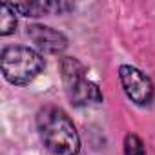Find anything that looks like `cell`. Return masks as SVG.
Listing matches in <instances>:
<instances>
[{"label":"cell","instance_id":"277c9868","mask_svg":"<svg viewBox=\"0 0 155 155\" xmlns=\"http://www.w3.org/2000/svg\"><path fill=\"white\" fill-rule=\"evenodd\" d=\"M119 77H120V84H122L126 95L135 104L146 106V104L151 102V99H153V84L140 69H137L133 66H120Z\"/></svg>","mask_w":155,"mask_h":155},{"label":"cell","instance_id":"8992f818","mask_svg":"<svg viewBox=\"0 0 155 155\" xmlns=\"http://www.w3.org/2000/svg\"><path fill=\"white\" fill-rule=\"evenodd\" d=\"M11 8L24 17H42L49 13H64L73 9L71 4H64V2H18V4H11Z\"/></svg>","mask_w":155,"mask_h":155},{"label":"cell","instance_id":"7a4b0ae2","mask_svg":"<svg viewBox=\"0 0 155 155\" xmlns=\"http://www.w3.org/2000/svg\"><path fill=\"white\" fill-rule=\"evenodd\" d=\"M2 73L11 84H28L44 69V58L29 48H6L0 57Z\"/></svg>","mask_w":155,"mask_h":155},{"label":"cell","instance_id":"52a82bcc","mask_svg":"<svg viewBox=\"0 0 155 155\" xmlns=\"http://www.w3.org/2000/svg\"><path fill=\"white\" fill-rule=\"evenodd\" d=\"M17 28L15 9L9 4H0V35H9Z\"/></svg>","mask_w":155,"mask_h":155},{"label":"cell","instance_id":"3957f363","mask_svg":"<svg viewBox=\"0 0 155 155\" xmlns=\"http://www.w3.org/2000/svg\"><path fill=\"white\" fill-rule=\"evenodd\" d=\"M62 79L66 84V91L75 106H88L102 102V93L95 82L86 77V68L71 57L62 58L60 62Z\"/></svg>","mask_w":155,"mask_h":155},{"label":"cell","instance_id":"ba28073f","mask_svg":"<svg viewBox=\"0 0 155 155\" xmlns=\"http://www.w3.org/2000/svg\"><path fill=\"white\" fill-rule=\"evenodd\" d=\"M124 151H126V155H146L142 140H140L137 135H131V133L126 135V140H124Z\"/></svg>","mask_w":155,"mask_h":155},{"label":"cell","instance_id":"6da1fadb","mask_svg":"<svg viewBox=\"0 0 155 155\" xmlns=\"http://www.w3.org/2000/svg\"><path fill=\"white\" fill-rule=\"evenodd\" d=\"M37 126L42 142L53 155H77L81 139L66 111L55 106H46L37 115Z\"/></svg>","mask_w":155,"mask_h":155},{"label":"cell","instance_id":"5b68a950","mask_svg":"<svg viewBox=\"0 0 155 155\" xmlns=\"http://www.w3.org/2000/svg\"><path fill=\"white\" fill-rule=\"evenodd\" d=\"M28 37L38 49H42L46 53H60L68 46V38L60 31H57L49 26L33 24L28 28Z\"/></svg>","mask_w":155,"mask_h":155}]
</instances>
